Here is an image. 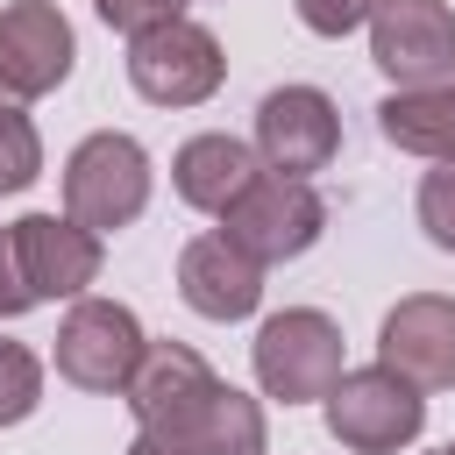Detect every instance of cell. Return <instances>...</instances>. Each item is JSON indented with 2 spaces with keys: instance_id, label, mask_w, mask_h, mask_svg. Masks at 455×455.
<instances>
[{
  "instance_id": "obj_1",
  "label": "cell",
  "mask_w": 455,
  "mask_h": 455,
  "mask_svg": "<svg viewBox=\"0 0 455 455\" xmlns=\"http://www.w3.org/2000/svg\"><path fill=\"white\" fill-rule=\"evenodd\" d=\"M149 185H156V164L135 135L121 128H92L71 156H64V213L85 220L92 235H121L142 220L149 206Z\"/></svg>"
},
{
  "instance_id": "obj_2",
  "label": "cell",
  "mask_w": 455,
  "mask_h": 455,
  "mask_svg": "<svg viewBox=\"0 0 455 455\" xmlns=\"http://www.w3.org/2000/svg\"><path fill=\"white\" fill-rule=\"evenodd\" d=\"M249 370H256V391L277 398V405H313L341 384V327L320 313V306H284L256 327L249 341Z\"/></svg>"
},
{
  "instance_id": "obj_3",
  "label": "cell",
  "mask_w": 455,
  "mask_h": 455,
  "mask_svg": "<svg viewBox=\"0 0 455 455\" xmlns=\"http://www.w3.org/2000/svg\"><path fill=\"white\" fill-rule=\"evenodd\" d=\"M327 405V434L348 455H398L427 434V391H412L398 370L370 363V370H341V384L320 398Z\"/></svg>"
},
{
  "instance_id": "obj_4",
  "label": "cell",
  "mask_w": 455,
  "mask_h": 455,
  "mask_svg": "<svg viewBox=\"0 0 455 455\" xmlns=\"http://www.w3.org/2000/svg\"><path fill=\"white\" fill-rule=\"evenodd\" d=\"M220 235H228L242 256H256V263L270 270V263L306 256V249L327 235V199L313 192V178L263 171V178H256V185L220 213Z\"/></svg>"
},
{
  "instance_id": "obj_5",
  "label": "cell",
  "mask_w": 455,
  "mask_h": 455,
  "mask_svg": "<svg viewBox=\"0 0 455 455\" xmlns=\"http://www.w3.org/2000/svg\"><path fill=\"white\" fill-rule=\"evenodd\" d=\"M142 348H149V334H142V320H135L121 299H92V291H85V299H71V313L57 320V377L78 384V391H92V398L128 391Z\"/></svg>"
},
{
  "instance_id": "obj_6",
  "label": "cell",
  "mask_w": 455,
  "mask_h": 455,
  "mask_svg": "<svg viewBox=\"0 0 455 455\" xmlns=\"http://www.w3.org/2000/svg\"><path fill=\"white\" fill-rule=\"evenodd\" d=\"M220 78H228L220 36L199 28V21H185V14L128 43V85L149 107H206L220 92Z\"/></svg>"
},
{
  "instance_id": "obj_7",
  "label": "cell",
  "mask_w": 455,
  "mask_h": 455,
  "mask_svg": "<svg viewBox=\"0 0 455 455\" xmlns=\"http://www.w3.org/2000/svg\"><path fill=\"white\" fill-rule=\"evenodd\" d=\"M370 64L391 85L455 78V7L448 0H377L370 7Z\"/></svg>"
},
{
  "instance_id": "obj_8",
  "label": "cell",
  "mask_w": 455,
  "mask_h": 455,
  "mask_svg": "<svg viewBox=\"0 0 455 455\" xmlns=\"http://www.w3.org/2000/svg\"><path fill=\"white\" fill-rule=\"evenodd\" d=\"M256 156L284 178H313L341 156V114L320 85H277L256 107Z\"/></svg>"
},
{
  "instance_id": "obj_9",
  "label": "cell",
  "mask_w": 455,
  "mask_h": 455,
  "mask_svg": "<svg viewBox=\"0 0 455 455\" xmlns=\"http://www.w3.org/2000/svg\"><path fill=\"white\" fill-rule=\"evenodd\" d=\"M78 36L57 0H7L0 7V85L14 100H43L71 78Z\"/></svg>"
},
{
  "instance_id": "obj_10",
  "label": "cell",
  "mask_w": 455,
  "mask_h": 455,
  "mask_svg": "<svg viewBox=\"0 0 455 455\" xmlns=\"http://www.w3.org/2000/svg\"><path fill=\"white\" fill-rule=\"evenodd\" d=\"M377 363L398 370L412 391H455V299L412 291L377 327Z\"/></svg>"
},
{
  "instance_id": "obj_11",
  "label": "cell",
  "mask_w": 455,
  "mask_h": 455,
  "mask_svg": "<svg viewBox=\"0 0 455 455\" xmlns=\"http://www.w3.org/2000/svg\"><path fill=\"white\" fill-rule=\"evenodd\" d=\"M14 256H21V277H28V291H36V306L43 299H85L92 284H100V242L107 235H92L85 220H71V213H21L14 228Z\"/></svg>"
},
{
  "instance_id": "obj_12",
  "label": "cell",
  "mask_w": 455,
  "mask_h": 455,
  "mask_svg": "<svg viewBox=\"0 0 455 455\" xmlns=\"http://www.w3.org/2000/svg\"><path fill=\"white\" fill-rule=\"evenodd\" d=\"M178 299L199 313V320H249L263 306V263L242 256L228 235H192L178 249Z\"/></svg>"
},
{
  "instance_id": "obj_13",
  "label": "cell",
  "mask_w": 455,
  "mask_h": 455,
  "mask_svg": "<svg viewBox=\"0 0 455 455\" xmlns=\"http://www.w3.org/2000/svg\"><path fill=\"white\" fill-rule=\"evenodd\" d=\"M213 384H220V377L206 370L199 348H185V341H149L121 398H128V412H135V434H171Z\"/></svg>"
},
{
  "instance_id": "obj_14",
  "label": "cell",
  "mask_w": 455,
  "mask_h": 455,
  "mask_svg": "<svg viewBox=\"0 0 455 455\" xmlns=\"http://www.w3.org/2000/svg\"><path fill=\"white\" fill-rule=\"evenodd\" d=\"M263 171H270V164L256 156V142L206 128V135L178 142V156H171V192H178L192 213H213V220H220V213H228Z\"/></svg>"
},
{
  "instance_id": "obj_15",
  "label": "cell",
  "mask_w": 455,
  "mask_h": 455,
  "mask_svg": "<svg viewBox=\"0 0 455 455\" xmlns=\"http://www.w3.org/2000/svg\"><path fill=\"white\" fill-rule=\"evenodd\" d=\"M164 448L178 455H270V427H263V405L235 384H213L171 434H156Z\"/></svg>"
},
{
  "instance_id": "obj_16",
  "label": "cell",
  "mask_w": 455,
  "mask_h": 455,
  "mask_svg": "<svg viewBox=\"0 0 455 455\" xmlns=\"http://www.w3.org/2000/svg\"><path fill=\"white\" fill-rule=\"evenodd\" d=\"M377 135L405 156L455 164V78L441 85H391L377 107Z\"/></svg>"
},
{
  "instance_id": "obj_17",
  "label": "cell",
  "mask_w": 455,
  "mask_h": 455,
  "mask_svg": "<svg viewBox=\"0 0 455 455\" xmlns=\"http://www.w3.org/2000/svg\"><path fill=\"white\" fill-rule=\"evenodd\" d=\"M36 178H43V135H36V121L21 114V100L0 85V199L28 192Z\"/></svg>"
},
{
  "instance_id": "obj_18",
  "label": "cell",
  "mask_w": 455,
  "mask_h": 455,
  "mask_svg": "<svg viewBox=\"0 0 455 455\" xmlns=\"http://www.w3.org/2000/svg\"><path fill=\"white\" fill-rule=\"evenodd\" d=\"M43 405V355L28 341H0V427H21Z\"/></svg>"
},
{
  "instance_id": "obj_19",
  "label": "cell",
  "mask_w": 455,
  "mask_h": 455,
  "mask_svg": "<svg viewBox=\"0 0 455 455\" xmlns=\"http://www.w3.org/2000/svg\"><path fill=\"white\" fill-rule=\"evenodd\" d=\"M412 213H419V235H427L434 249H448V256H455V164H434V171L419 178Z\"/></svg>"
},
{
  "instance_id": "obj_20",
  "label": "cell",
  "mask_w": 455,
  "mask_h": 455,
  "mask_svg": "<svg viewBox=\"0 0 455 455\" xmlns=\"http://www.w3.org/2000/svg\"><path fill=\"white\" fill-rule=\"evenodd\" d=\"M370 7H377V0H291L299 28H306V36H327V43L370 28Z\"/></svg>"
},
{
  "instance_id": "obj_21",
  "label": "cell",
  "mask_w": 455,
  "mask_h": 455,
  "mask_svg": "<svg viewBox=\"0 0 455 455\" xmlns=\"http://www.w3.org/2000/svg\"><path fill=\"white\" fill-rule=\"evenodd\" d=\"M92 14L114 28V36H149V28H164V21H178L185 14V0H92Z\"/></svg>"
},
{
  "instance_id": "obj_22",
  "label": "cell",
  "mask_w": 455,
  "mask_h": 455,
  "mask_svg": "<svg viewBox=\"0 0 455 455\" xmlns=\"http://www.w3.org/2000/svg\"><path fill=\"white\" fill-rule=\"evenodd\" d=\"M28 306H36V291H28V277H21L14 235L0 228V320H14V313H28Z\"/></svg>"
},
{
  "instance_id": "obj_23",
  "label": "cell",
  "mask_w": 455,
  "mask_h": 455,
  "mask_svg": "<svg viewBox=\"0 0 455 455\" xmlns=\"http://www.w3.org/2000/svg\"><path fill=\"white\" fill-rule=\"evenodd\" d=\"M128 455H178V448H164L156 434H135V441H128Z\"/></svg>"
},
{
  "instance_id": "obj_24",
  "label": "cell",
  "mask_w": 455,
  "mask_h": 455,
  "mask_svg": "<svg viewBox=\"0 0 455 455\" xmlns=\"http://www.w3.org/2000/svg\"><path fill=\"white\" fill-rule=\"evenodd\" d=\"M434 455H455V448H434Z\"/></svg>"
},
{
  "instance_id": "obj_25",
  "label": "cell",
  "mask_w": 455,
  "mask_h": 455,
  "mask_svg": "<svg viewBox=\"0 0 455 455\" xmlns=\"http://www.w3.org/2000/svg\"><path fill=\"white\" fill-rule=\"evenodd\" d=\"M448 448H455V441H448Z\"/></svg>"
}]
</instances>
